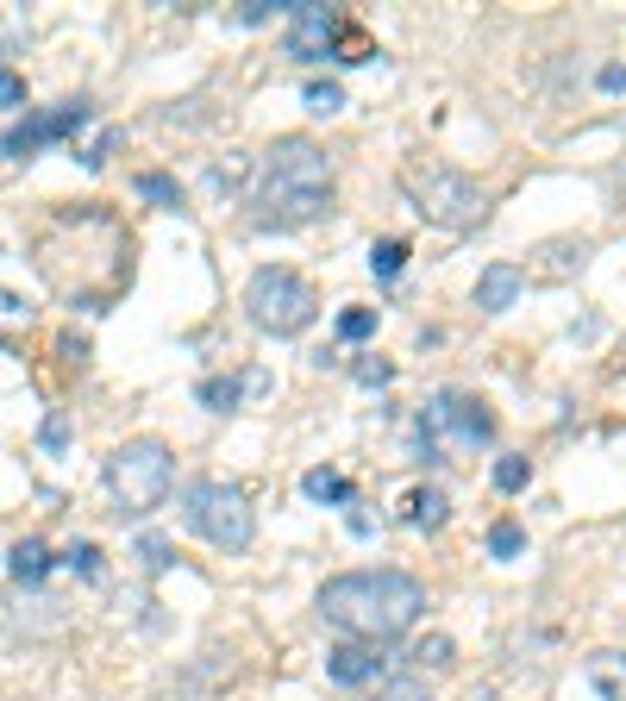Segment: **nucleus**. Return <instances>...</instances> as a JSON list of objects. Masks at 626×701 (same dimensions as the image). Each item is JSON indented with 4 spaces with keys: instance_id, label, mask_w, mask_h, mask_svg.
Returning a JSON list of instances; mask_svg holds the SVG:
<instances>
[{
    "instance_id": "nucleus-1",
    "label": "nucleus",
    "mask_w": 626,
    "mask_h": 701,
    "mask_svg": "<svg viewBox=\"0 0 626 701\" xmlns=\"http://www.w3.org/2000/svg\"><path fill=\"white\" fill-rule=\"evenodd\" d=\"M427 614V583L408 570H345L320 583V621L357 645H395Z\"/></svg>"
},
{
    "instance_id": "nucleus-2",
    "label": "nucleus",
    "mask_w": 626,
    "mask_h": 701,
    "mask_svg": "<svg viewBox=\"0 0 626 701\" xmlns=\"http://www.w3.org/2000/svg\"><path fill=\"white\" fill-rule=\"evenodd\" d=\"M251 207L263 233H294L333 207V157L313 138H276L251 170Z\"/></svg>"
},
{
    "instance_id": "nucleus-3",
    "label": "nucleus",
    "mask_w": 626,
    "mask_h": 701,
    "mask_svg": "<svg viewBox=\"0 0 626 701\" xmlns=\"http://www.w3.org/2000/svg\"><path fill=\"white\" fill-rule=\"evenodd\" d=\"M401 195H408L413 214L432 219V226H445V233H476V226L489 219V195H483L464 170H451V163L408 157V163H401Z\"/></svg>"
},
{
    "instance_id": "nucleus-4",
    "label": "nucleus",
    "mask_w": 626,
    "mask_h": 701,
    "mask_svg": "<svg viewBox=\"0 0 626 701\" xmlns=\"http://www.w3.org/2000/svg\"><path fill=\"white\" fill-rule=\"evenodd\" d=\"M176 488V451L163 439H126V445L107 457V495H114L119 520H144L170 502Z\"/></svg>"
},
{
    "instance_id": "nucleus-5",
    "label": "nucleus",
    "mask_w": 626,
    "mask_h": 701,
    "mask_svg": "<svg viewBox=\"0 0 626 701\" xmlns=\"http://www.w3.org/2000/svg\"><path fill=\"white\" fill-rule=\"evenodd\" d=\"M495 445V413L483 395L464 389H439L420 408V457L427 464H451V457H470V451Z\"/></svg>"
},
{
    "instance_id": "nucleus-6",
    "label": "nucleus",
    "mask_w": 626,
    "mask_h": 701,
    "mask_svg": "<svg viewBox=\"0 0 626 701\" xmlns=\"http://www.w3.org/2000/svg\"><path fill=\"white\" fill-rule=\"evenodd\" d=\"M182 526L207 539L214 551H245L257 539V507L238 483H219V476H201V483L182 488Z\"/></svg>"
},
{
    "instance_id": "nucleus-7",
    "label": "nucleus",
    "mask_w": 626,
    "mask_h": 701,
    "mask_svg": "<svg viewBox=\"0 0 626 701\" xmlns=\"http://www.w3.org/2000/svg\"><path fill=\"white\" fill-rule=\"evenodd\" d=\"M245 313H251L257 332H270V338H301V332L320 320V294L301 270L289 263H263V270L245 282Z\"/></svg>"
},
{
    "instance_id": "nucleus-8",
    "label": "nucleus",
    "mask_w": 626,
    "mask_h": 701,
    "mask_svg": "<svg viewBox=\"0 0 626 701\" xmlns=\"http://www.w3.org/2000/svg\"><path fill=\"white\" fill-rule=\"evenodd\" d=\"M282 13H289V25H282V51H289L294 63H320V57H333L338 32H345L338 7H326V0H289Z\"/></svg>"
},
{
    "instance_id": "nucleus-9",
    "label": "nucleus",
    "mask_w": 626,
    "mask_h": 701,
    "mask_svg": "<svg viewBox=\"0 0 626 701\" xmlns=\"http://www.w3.org/2000/svg\"><path fill=\"white\" fill-rule=\"evenodd\" d=\"M88 126V100H63V107H51V114H32L20 119L13 132L0 138V157H13V163H25V157H39L44 144H57V138L82 132Z\"/></svg>"
},
{
    "instance_id": "nucleus-10",
    "label": "nucleus",
    "mask_w": 626,
    "mask_h": 701,
    "mask_svg": "<svg viewBox=\"0 0 626 701\" xmlns=\"http://www.w3.org/2000/svg\"><path fill=\"white\" fill-rule=\"evenodd\" d=\"M382 670H389L382 645H357V639H345V645H333V651H326V677H333L338 689H364V682H376Z\"/></svg>"
},
{
    "instance_id": "nucleus-11",
    "label": "nucleus",
    "mask_w": 626,
    "mask_h": 701,
    "mask_svg": "<svg viewBox=\"0 0 626 701\" xmlns=\"http://www.w3.org/2000/svg\"><path fill=\"white\" fill-rule=\"evenodd\" d=\"M520 289H527V270H520V263H489V270L476 276V308L508 313L514 301H520Z\"/></svg>"
},
{
    "instance_id": "nucleus-12",
    "label": "nucleus",
    "mask_w": 626,
    "mask_h": 701,
    "mask_svg": "<svg viewBox=\"0 0 626 701\" xmlns=\"http://www.w3.org/2000/svg\"><path fill=\"white\" fill-rule=\"evenodd\" d=\"M263 389H270V376L251 370V376H207L195 395H201V408H207V413H233L238 395H263Z\"/></svg>"
},
{
    "instance_id": "nucleus-13",
    "label": "nucleus",
    "mask_w": 626,
    "mask_h": 701,
    "mask_svg": "<svg viewBox=\"0 0 626 701\" xmlns=\"http://www.w3.org/2000/svg\"><path fill=\"white\" fill-rule=\"evenodd\" d=\"M401 507H408V514H401V520H408L413 526V532H439V526H445L451 520V502H445V488H413V495H408V502H401Z\"/></svg>"
},
{
    "instance_id": "nucleus-14",
    "label": "nucleus",
    "mask_w": 626,
    "mask_h": 701,
    "mask_svg": "<svg viewBox=\"0 0 626 701\" xmlns=\"http://www.w3.org/2000/svg\"><path fill=\"white\" fill-rule=\"evenodd\" d=\"M589 682L602 689V701H626V651H595L589 658Z\"/></svg>"
},
{
    "instance_id": "nucleus-15",
    "label": "nucleus",
    "mask_w": 626,
    "mask_h": 701,
    "mask_svg": "<svg viewBox=\"0 0 626 701\" xmlns=\"http://www.w3.org/2000/svg\"><path fill=\"white\" fill-rule=\"evenodd\" d=\"M301 495H307V502H338V507H352V502H357V488L345 483L338 470H326V464L301 476Z\"/></svg>"
},
{
    "instance_id": "nucleus-16",
    "label": "nucleus",
    "mask_w": 626,
    "mask_h": 701,
    "mask_svg": "<svg viewBox=\"0 0 626 701\" xmlns=\"http://www.w3.org/2000/svg\"><path fill=\"white\" fill-rule=\"evenodd\" d=\"M44 570H51V551H44V539H20V546L7 551V576H13V583H39Z\"/></svg>"
},
{
    "instance_id": "nucleus-17",
    "label": "nucleus",
    "mask_w": 626,
    "mask_h": 701,
    "mask_svg": "<svg viewBox=\"0 0 626 701\" xmlns=\"http://www.w3.org/2000/svg\"><path fill=\"white\" fill-rule=\"evenodd\" d=\"M138 195L151 201V207H163V214H176L182 207V182L176 175H163V170H144L138 175Z\"/></svg>"
},
{
    "instance_id": "nucleus-18",
    "label": "nucleus",
    "mask_w": 626,
    "mask_h": 701,
    "mask_svg": "<svg viewBox=\"0 0 626 701\" xmlns=\"http://www.w3.org/2000/svg\"><path fill=\"white\" fill-rule=\"evenodd\" d=\"M370 270L382 276V282L408 270V238H376V245H370Z\"/></svg>"
},
{
    "instance_id": "nucleus-19",
    "label": "nucleus",
    "mask_w": 626,
    "mask_h": 701,
    "mask_svg": "<svg viewBox=\"0 0 626 701\" xmlns=\"http://www.w3.org/2000/svg\"><path fill=\"white\" fill-rule=\"evenodd\" d=\"M451 658H457V645H451L445 633H432V639L413 645V670H451Z\"/></svg>"
},
{
    "instance_id": "nucleus-20",
    "label": "nucleus",
    "mask_w": 626,
    "mask_h": 701,
    "mask_svg": "<svg viewBox=\"0 0 626 701\" xmlns=\"http://www.w3.org/2000/svg\"><path fill=\"white\" fill-rule=\"evenodd\" d=\"M301 100H307V114L333 119L338 107H345V88H338V82H307V88H301Z\"/></svg>"
},
{
    "instance_id": "nucleus-21",
    "label": "nucleus",
    "mask_w": 626,
    "mask_h": 701,
    "mask_svg": "<svg viewBox=\"0 0 626 701\" xmlns=\"http://www.w3.org/2000/svg\"><path fill=\"white\" fill-rule=\"evenodd\" d=\"M520 551H527V532H520L514 520H495L489 526V558H501V564H508V558H520Z\"/></svg>"
},
{
    "instance_id": "nucleus-22",
    "label": "nucleus",
    "mask_w": 626,
    "mask_h": 701,
    "mask_svg": "<svg viewBox=\"0 0 626 701\" xmlns=\"http://www.w3.org/2000/svg\"><path fill=\"white\" fill-rule=\"evenodd\" d=\"M338 338H345V345L376 338V308H345V313H338Z\"/></svg>"
},
{
    "instance_id": "nucleus-23",
    "label": "nucleus",
    "mask_w": 626,
    "mask_h": 701,
    "mask_svg": "<svg viewBox=\"0 0 626 701\" xmlns=\"http://www.w3.org/2000/svg\"><path fill=\"white\" fill-rule=\"evenodd\" d=\"M527 483H532V464H527V457H495V488H501V495H520Z\"/></svg>"
},
{
    "instance_id": "nucleus-24",
    "label": "nucleus",
    "mask_w": 626,
    "mask_h": 701,
    "mask_svg": "<svg viewBox=\"0 0 626 701\" xmlns=\"http://www.w3.org/2000/svg\"><path fill=\"white\" fill-rule=\"evenodd\" d=\"M376 701H432V695H427L420 677H389L382 689H376Z\"/></svg>"
},
{
    "instance_id": "nucleus-25",
    "label": "nucleus",
    "mask_w": 626,
    "mask_h": 701,
    "mask_svg": "<svg viewBox=\"0 0 626 701\" xmlns=\"http://www.w3.org/2000/svg\"><path fill=\"white\" fill-rule=\"evenodd\" d=\"M39 445H44V451H63V445H69V413H63V408H51V413H44Z\"/></svg>"
},
{
    "instance_id": "nucleus-26",
    "label": "nucleus",
    "mask_w": 626,
    "mask_h": 701,
    "mask_svg": "<svg viewBox=\"0 0 626 701\" xmlns=\"http://www.w3.org/2000/svg\"><path fill=\"white\" fill-rule=\"evenodd\" d=\"M63 564L76 570V576H88V583H95V576H100V546H88V539H82V546L63 551Z\"/></svg>"
},
{
    "instance_id": "nucleus-27",
    "label": "nucleus",
    "mask_w": 626,
    "mask_h": 701,
    "mask_svg": "<svg viewBox=\"0 0 626 701\" xmlns=\"http://www.w3.org/2000/svg\"><path fill=\"white\" fill-rule=\"evenodd\" d=\"M138 558H144L151 570H170V564H176V551H170V539H156V532H144V539H138Z\"/></svg>"
},
{
    "instance_id": "nucleus-28",
    "label": "nucleus",
    "mask_w": 626,
    "mask_h": 701,
    "mask_svg": "<svg viewBox=\"0 0 626 701\" xmlns=\"http://www.w3.org/2000/svg\"><path fill=\"white\" fill-rule=\"evenodd\" d=\"M207 182H214V188H238V182H245V157H226V163H214V170H207Z\"/></svg>"
},
{
    "instance_id": "nucleus-29",
    "label": "nucleus",
    "mask_w": 626,
    "mask_h": 701,
    "mask_svg": "<svg viewBox=\"0 0 626 701\" xmlns=\"http://www.w3.org/2000/svg\"><path fill=\"white\" fill-rule=\"evenodd\" d=\"M276 7H282V0H245V7H238V25H263Z\"/></svg>"
},
{
    "instance_id": "nucleus-30",
    "label": "nucleus",
    "mask_w": 626,
    "mask_h": 701,
    "mask_svg": "<svg viewBox=\"0 0 626 701\" xmlns=\"http://www.w3.org/2000/svg\"><path fill=\"white\" fill-rule=\"evenodd\" d=\"M357 382H364V389H382V382H395V364H357Z\"/></svg>"
},
{
    "instance_id": "nucleus-31",
    "label": "nucleus",
    "mask_w": 626,
    "mask_h": 701,
    "mask_svg": "<svg viewBox=\"0 0 626 701\" xmlns=\"http://www.w3.org/2000/svg\"><path fill=\"white\" fill-rule=\"evenodd\" d=\"M20 100H25V82L13 69H0V107H20Z\"/></svg>"
},
{
    "instance_id": "nucleus-32",
    "label": "nucleus",
    "mask_w": 626,
    "mask_h": 701,
    "mask_svg": "<svg viewBox=\"0 0 626 701\" xmlns=\"http://www.w3.org/2000/svg\"><path fill=\"white\" fill-rule=\"evenodd\" d=\"M0 57H20V25H0Z\"/></svg>"
},
{
    "instance_id": "nucleus-33",
    "label": "nucleus",
    "mask_w": 626,
    "mask_h": 701,
    "mask_svg": "<svg viewBox=\"0 0 626 701\" xmlns=\"http://www.w3.org/2000/svg\"><path fill=\"white\" fill-rule=\"evenodd\" d=\"M595 82H602L607 95H614V88H626V69H620V63H607V69H602V76H595Z\"/></svg>"
},
{
    "instance_id": "nucleus-34",
    "label": "nucleus",
    "mask_w": 626,
    "mask_h": 701,
    "mask_svg": "<svg viewBox=\"0 0 626 701\" xmlns=\"http://www.w3.org/2000/svg\"><path fill=\"white\" fill-rule=\"evenodd\" d=\"M620 207H626V175H620Z\"/></svg>"
}]
</instances>
